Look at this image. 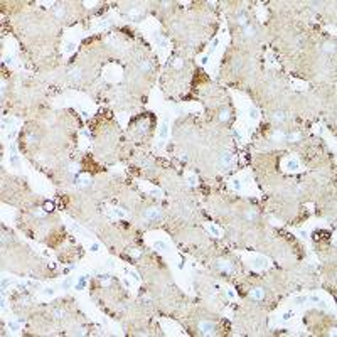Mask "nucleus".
Listing matches in <instances>:
<instances>
[{
    "mask_svg": "<svg viewBox=\"0 0 337 337\" xmlns=\"http://www.w3.org/2000/svg\"><path fill=\"white\" fill-rule=\"evenodd\" d=\"M199 330H201L202 336H212L216 332V327L209 320H202V322H199Z\"/></svg>",
    "mask_w": 337,
    "mask_h": 337,
    "instance_id": "1",
    "label": "nucleus"
},
{
    "mask_svg": "<svg viewBox=\"0 0 337 337\" xmlns=\"http://www.w3.org/2000/svg\"><path fill=\"white\" fill-rule=\"evenodd\" d=\"M160 216H162V212H160L158 208H148L147 211H145V218H147V219L154 221V219H158Z\"/></svg>",
    "mask_w": 337,
    "mask_h": 337,
    "instance_id": "2",
    "label": "nucleus"
},
{
    "mask_svg": "<svg viewBox=\"0 0 337 337\" xmlns=\"http://www.w3.org/2000/svg\"><path fill=\"white\" fill-rule=\"evenodd\" d=\"M249 298H253V300H263V298H265V290H263L261 286L255 288V290H251Z\"/></svg>",
    "mask_w": 337,
    "mask_h": 337,
    "instance_id": "3",
    "label": "nucleus"
},
{
    "mask_svg": "<svg viewBox=\"0 0 337 337\" xmlns=\"http://www.w3.org/2000/svg\"><path fill=\"white\" fill-rule=\"evenodd\" d=\"M266 265H268L266 258H261V256L253 261V268H255V270H263V268H266Z\"/></svg>",
    "mask_w": 337,
    "mask_h": 337,
    "instance_id": "4",
    "label": "nucleus"
},
{
    "mask_svg": "<svg viewBox=\"0 0 337 337\" xmlns=\"http://www.w3.org/2000/svg\"><path fill=\"white\" fill-rule=\"evenodd\" d=\"M231 162H233V155H231V154H222V155H221V158H219L221 167H228Z\"/></svg>",
    "mask_w": 337,
    "mask_h": 337,
    "instance_id": "5",
    "label": "nucleus"
},
{
    "mask_svg": "<svg viewBox=\"0 0 337 337\" xmlns=\"http://www.w3.org/2000/svg\"><path fill=\"white\" fill-rule=\"evenodd\" d=\"M236 24H239V26H248V15H246V12H238V13H236Z\"/></svg>",
    "mask_w": 337,
    "mask_h": 337,
    "instance_id": "6",
    "label": "nucleus"
},
{
    "mask_svg": "<svg viewBox=\"0 0 337 337\" xmlns=\"http://www.w3.org/2000/svg\"><path fill=\"white\" fill-rule=\"evenodd\" d=\"M272 118H273V121H276V123H283L288 117H286L285 111H275Z\"/></svg>",
    "mask_w": 337,
    "mask_h": 337,
    "instance_id": "7",
    "label": "nucleus"
},
{
    "mask_svg": "<svg viewBox=\"0 0 337 337\" xmlns=\"http://www.w3.org/2000/svg\"><path fill=\"white\" fill-rule=\"evenodd\" d=\"M10 162H12L13 165H17V164H19V157H17V147H15V143L10 145Z\"/></svg>",
    "mask_w": 337,
    "mask_h": 337,
    "instance_id": "8",
    "label": "nucleus"
},
{
    "mask_svg": "<svg viewBox=\"0 0 337 337\" xmlns=\"http://www.w3.org/2000/svg\"><path fill=\"white\" fill-rule=\"evenodd\" d=\"M218 268H219L221 272H231V265H229V261H226V259H219V261H218Z\"/></svg>",
    "mask_w": 337,
    "mask_h": 337,
    "instance_id": "9",
    "label": "nucleus"
},
{
    "mask_svg": "<svg viewBox=\"0 0 337 337\" xmlns=\"http://www.w3.org/2000/svg\"><path fill=\"white\" fill-rule=\"evenodd\" d=\"M243 34H245V37H255L256 30H255V27H253V26H245V30H243Z\"/></svg>",
    "mask_w": 337,
    "mask_h": 337,
    "instance_id": "10",
    "label": "nucleus"
},
{
    "mask_svg": "<svg viewBox=\"0 0 337 337\" xmlns=\"http://www.w3.org/2000/svg\"><path fill=\"white\" fill-rule=\"evenodd\" d=\"M286 165H288V170H292V172H297L298 168H300V164H298L295 158H290Z\"/></svg>",
    "mask_w": 337,
    "mask_h": 337,
    "instance_id": "11",
    "label": "nucleus"
},
{
    "mask_svg": "<svg viewBox=\"0 0 337 337\" xmlns=\"http://www.w3.org/2000/svg\"><path fill=\"white\" fill-rule=\"evenodd\" d=\"M206 229H208V231H209V233H211V234H214V236H218V238H219V236H221V231H219V229H218V228H216V226H212V224H208V226H206Z\"/></svg>",
    "mask_w": 337,
    "mask_h": 337,
    "instance_id": "12",
    "label": "nucleus"
},
{
    "mask_svg": "<svg viewBox=\"0 0 337 337\" xmlns=\"http://www.w3.org/2000/svg\"><path fill=\"white\" fill-rule=\"evenodd\" d=\"M245 219H246V221H255V219H256V212H255L253 209L246 211V212H245Z\"/></svg>",
    "mask_w": 337,
    "mask_h": 337,
    "instance_id": "13",
    "label": "nucleus"
},
{
    "mask_svg": "<svg viewBox=\"0 0 337 337\" xmlns=\"http://www.w3.org/2000/svg\"><path fill=\"white\" fill-rule=\"evenodd\" d=\"M154 248L158 249V251H165V249H167V243H164V241H155V243H154Z\"/></svg>",
    "mask_w": 337,
    "mask_h": 337,
    "instance_id": "14",
    "label": "nucleus"
},
{
    "mask_svg": "<svg viewBox=\"0 0 337 337\" xmlns=\"http://www.w3.org/2000/svg\"><path fill=\"white\" fill-rule=\"evenodd\" d=\"M167 135H168V127H167V123H164L160 127V138L164 140V138H167Z\"/></svg>",
    "mask_w": 337,
    "mask_h": 337,
    "instance_id": "15",
    "label": "nucleus"
},
{
    "mask_svg": "<svg viewBox=\"0 0 337 337\" xmlns=\"http://www.w3.org/2000/svg\"><path fill=\"white\" fill-rule=\"evenodd\" d=\"M71 79H74V81H79V79L83 78V74H81V71L79 69H74V71H71Z\"/></svg>",
    "mask_w": 337,
    "mask_h": 337,
    "instance_id": "16",
    "label": "nucleus"
},
{
    "mask_svg": "<svg viewBox=\"0 0 337 337\" xmlns=\"http://www.w3.org/2000/svg\"><path fill=\"white\" fill-rule=\"evenodd\" d=\"M90 184H91V179H90V177H81V179H79V182H78L79 187H86V185H90Z\"/></svg>",
    "mask_w": 337,
    "mask_h": 337,
    "instance_id": "17",
    "label": "nucleus"
},
{
    "mask_svg": "<svg viewBox=\"0 0 337 337\" xmlns=\"http://www.w3.org/2000/svg\"><path fill=\"white\" fill-rule=\"evenodd\" d=\"M150 67H152V64H150L148 61H143L142 64H140V71H142V73H148Z\"/></svg>",
    "mask_w": 337,
    "mask_h": 337,
    "instance_id": "18",
    "label": "nucleus"
},
{
    "mask_svg": "<svg viewBox=\"0 0 337 337\" xmlns=\"http://www.w3.org/2000/svg\"><path fill=\"white\" fill-rule=\"evenodd\" d=\"M229 117H231V115H229V110H222V111L219 113V120H221V121L229 120Z\"/></svg>",
    "mask_w": 337,
    "mask_h": 337,
    "instance_id": "19",
    "label": "nucleus"
},
{
    "mask_svg": "<svg viewBox=\"0 0 337 337\" xmlns=\"http://www.w3.org/2000/svg\"><path fill=\"white\" fill-rule=\"evenodd\" d=\"M231 187L236 189V191H241V181H239V179H233V181H231Z\"/></svg>",
    "mask_w": 337,
    "mask_h": 337,
    "instance_id": "20",
    "label": "nucleus"
},
{
    "mask_svg": "<svg viewBox=\"0 0 337 337\" xmlns=\"http://www.w3.org/2000/svg\"><path fill=\"white\" fill-rule=\"evenodd\" d=\"M282 138H286V135L283 133V131H280V130H278V131H275V133H273V140H282Z\"/></svg>",
    "mask_w": 337,
    "mask_h": 337,
    "instance_id": "21",
    "label": "nucleus"
},
{
    "mask_svg": "<svg viewBox=\"0 0 337 337\" xmlns=\"http://www.w3.org/2000/svg\"><path fill=\"white\" fill-rule=\"evenodd\" d=\"M324 51L325 52H334V42H325V44H324Z\"/></svg>",
    "mask_w": 337,
    "mask_h": 337,
    "instance_id": "22",
    "label": "nucleus"
},
{
    "mask_svg": "<svg viewBox=\"0 0 337 337\" xmlns=\"http://www.w3.org/2000/svg\"><path fill=\"white\" fill-rule=\"evenodd\" d=\"M302 138V135L300 133H288L286 135V140H300Z\"/></svg>",
    "mask_w": 337,
    "mask_h": 337,
    "instance_id": "23",
    "label": "nucleus"
},
{
    "mask_svg": "<svg viewBox=\"0 0 337 337\" xmlns=\"http://www.w3.org/2000/svg\"><path fill=\"white\" fill-rule=\"evenodd\" d=\"M71 283H73V278H67V280H64L63 283H61V288L63 290H67L69 286H71Z\"/></svg>",
    "mask_w": 337,
    "mask_h": 337,
    "instance_id": "24",
    "label": "nucleus"
},
{
    "mask_svg": "<svg viewBox=\"0 0 337 337\" xmlns=\"http://www.w3.org/2000/svg\"><path fill=\"white\" fill-rule=\"evenodd\" d=\"M54 317H56L57 320H59V319H63V317H64V310H61V309H56V310H54Z\"/></svg>",
    "mask_w": 337,
    "mask_h": 337,
    "instance_id": "25",
    "label": "nucleus"
},
{
    "mask_svg": "<svg viewBox=\"0 0 337 337\" xmlns=\"http://www.w3.org/2000/svg\"><path fill=\"white\" fill-rule=\"evenodd\" d=\"M187 184H189L191 187H194V185H197V177H194V175H191V177L187 179Z\"/></svg>",
    "mask_w": 337,
    "mask_h": 337,
    "instance_id": "26",
    "label": "nucleus"
},
{
    "mask_svg": "<svg viewBox=\"0 0 337 337\" xmlns=\"http://www.w3.org/2000/svg\"><path fill=\"white\" fill-rule=\"evenodd\" d=\"M42 295H44V297H52V295H54V290H52V288H44V290H42Z\"/></svg>",
    "mask_w": 337,
    "mask_h": 337,
    "instance_id": "27",
    "label": "nucleus"
},
{
    "mask_svg": "<svg viewBox=\"0 0 337 337\" xmlns=\"http://www.w3.org/2000/svg\"><path fill=\"white\" fill-rule=\"evenodd\" d=\"M249 115H251L253 120H256V118H258V110H256V108H251V110H249Z\"/></svg>",
    "mask_w": 337,
    "mask_h": 337,
    "instance_id": "28",
    "label": "nucleus"
},
{
    "mask_svg": "<svg viewBox=\"0 0 337 337\" xmlns=\"http://www.w3.org/2000/svg\"><path fill=\"white\" fill-rule=\"evenodd\" d=\"M64 12H66L64 7H57V9H56V15H57V17H63V15H64Z\"/></svg>",
    "mask_w": 337,
    "mask_h": 337,
    "instance_id": "29",
    "label": "nucleus"
},
{
    "mask_svg": "<svg viewBox=\"0 0 337 337\" xmlns=\"http://www.w3.org/2000/svg\"><path fill=\"white\" fill-rule=\"evenodd\" d=\"M239 67H241V61H239V59H234V63H233V69H236V71H238Z\"/></svg>",
    "mask_w": 337,
    "mask_h": 337,
    "instance_id": "30",
    "label": "nucleus"
},
{
    "mask_svg": "<svg viewBox=\"0 0 337 337\" xmlns=\"http://www.w3.org/2000/svg\"><path fill=\"white\" fill-rule=\"evenodd\" d=\"M218 44H219V40H218V39H214V42H212V46H211V51H209V54H212V52L216 51V46H218Z\"/></svg>",
    "mask_w": 337,
    "mask_h": 337,
    "instance_id": "31",
    "label": "nucleus"
},
{
    "mask_svg": "<svg viewBox=\"0 0 337 337\" xmlns=\"http://www.w3.org/2000/svg\"><path fill=\"white\" fill-rule=\"evenodd\" d=\"M111 212H113L115 216H118V218H123V216H125V212H121V211H118V209H113Z\"/></svg>",
    "mask_w": 337,
    "mask_h": 337,
    "instance_id": "32",
    "label": "nucleus"
},
{
    "mask_svg": "<svg viewBox=\"0 0 337 337\" xmlns=\"http://www.w3.org/2000/svg\"><path fill=\"white\" fill-rule=\"evenodd\" d=\"M29 142L36 143V142H37V135H32V133H30V135H29Z\"/></svg>",
    "mask_w": 337,
    "mask_h": 337,
    "instance_id": "33",
    "label": "nucleus"
},
{
    "mask_svg": "<svg viewBox=\"0 0 337 337\" xmlns=\"http://www.w3.org/2000/svg\"><path fill=\"white\" fill-rule=\"evenodd\" d=\"M74 51V44H67V47H66V52H73Z\"/></svg>",
    "mask_w": 337,
    "mask_h": 337,
    "instance_id": "34",
    "label": "nucleus"
},
{
    "mask_svg": "<svg viewBox=\"0 0 337 337\" xmlns=\"http://www.w3.org/2000/svg\"><path fill=\"white\" fill-rule=\"evenodd\" d=\"M292 315H293V312H286L285 315H283V320H288V319H292Z\"/></svg>",
    "mask_w": 337,
    "mask_h": 337,
    "instance_id": "35",
    "label": "nucleus"
},
{
    "mask_svg": "<svg viewBox=\"0 0 337 337\" xmlns=\"http://www.w3.org/2000/svg\"><path fill=\"white\" fill-rule=\"evenodd\" d=\"M130 275H131V278H133L135 282H138V275H137L135 272H130Z\"/></svg>",
    "mask_w": 337,
    "mask_h": 337,
    "instance_id": "36",
    "label": "nucleus"
},
{
    "mask_svg": "<svg viewBox=\"0 0 337 337\" xmlns=\"http://www.w3.org/2000/svg\"><path fill=\"white\" fill-rule=\"evenodd\" d=\"M98 248H100L98 245H93V246H91V251H98Z\"/></svg>",
    "mask_w": 337,
    "mask_h": 337,
    "instance_id": "37",
    "label": "nucleus"
},
{
    "mask_svg": "<svg viewBox=\"0 0 337 337\" xmlns=\"http://www.w3.org/2000/svg\"><path fill=\"white\" fill-rule=\"evenodd\" d=\"M110 283V278H103V285H108Z\"/></svg>",
    "mask_w": 337,
    "mask_h": 337,
    "instance_id": "38",
    "label": "nucleus"
}]
</instances>
